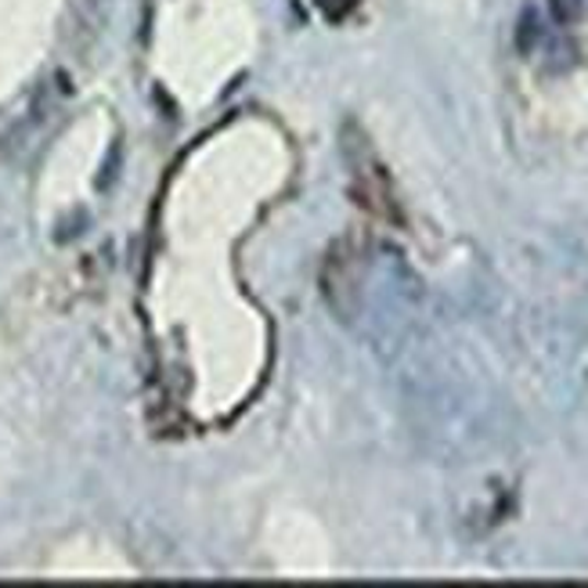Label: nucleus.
<instances>
[{
	"label": "nucleus",
	"instance_id": "1",
	"mask_svg": "<svg viewBox=\"0 0 588 588\" xmlns=\"http://www.w3.org/2000/svg\"><path fill=\"white\" fill-rule=\"evenodd\" d=\"M542 36H545V30H542V15H538L534 8H528L520 15V26H517V47H520V55H531L538 44H542Z\"/></svg>",
	"mask_w": 588,
	"mask_h": 588
},
{
	"label": "nucleus",
	"instance_id": "2",
	"mask_svg": "<svg viewBox=\"0 0 588 588\" xmlns=\"http://www.w3.org/2000/svg\"><path fill=\"white\" fill-rule=\"evenodd\" d=\"M549 8H553V19L559 26H574L585 11V0H549Z\"/></svg>",
	"mask_w": 588,
	"mask_h": 588
}]
</instances>
